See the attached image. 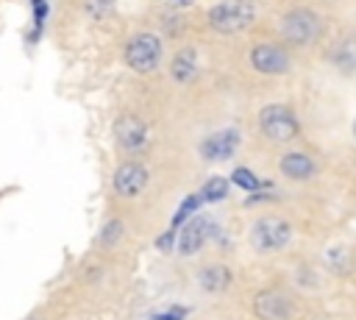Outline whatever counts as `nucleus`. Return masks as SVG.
<instances>
[{
    "mask_svg": "<svg viewBox=\"0 0 356 320\" xmlns=\"http://www.w3.org/2000/svg\"><path fill=\"white\" fill-rule=\"evenodd\" d=\"M278 33L286 45L292 47H312L317 39H323L325 33V19L320 11L314 8H306V6H298V8H289L281 22H278Z\"/></svg>",
    "mask_w": 356,
    "mask_h": 320,
    "instance_id": "nucleus-1",
    "label": "nucleus"
},
{
    "mask_svg": "<svg viewBox=\"0 0 356 320\" xmlns=\"http://www.w3.org/2000/svg\"><path fill=\"white\" fill-rule=\"evenodd\" d=\"M259 17V6L253 0H222L206 11V22L217 33H242Z\"/></svg>",
    "mask_w": 356,
    "mask_h": 320,
    "instance_id": "nucleus-2",
    "label": "nucleus"
},
{
    "mask_svg": "<svg viewBox=\"0 0 356 320\" xmlns=\"http://www.w3.org/2000/svg\"><path fill=\"white\" fill-rule=\"evenodd\" d=\"M259 131L270 142H292L300 136V120L286 103H267L259 111Z\"/></svg>",
    "mask_w": 356,
    "mask_h": 320,
    "instance_id": "nucleus-3",
    "label": "nucleus"
},
{
    "mask_svg": "<svg viewBox=\"0 0 356 320\" xmlns=\"http://www.w3.org/2000/svg\"><path fill=\"white\" fill-rule=\"evenodd\" d=\"M289 239H292V225H289V220H284L278 214H264L250 228V245L259 253H275V250L286 248Z\"/></svg>",
    "mask_w": 356,
    "mask_h": 320,
    "instance_id": "nucleus-4",
    "label": "nucleus"
},
{
    "mask_svg": "<svg viewBox=\"0 0 356 320\" xmlns=\"http://www.w3.org/2000/svg\"><path fill=\"white\" fill-rule=\"evenodd\" d=\"M122 58L134 72H153L161 64V39L156 33H150V31L134 33L128 39V45H125Z\"/></svg>",
    "mask_w": 356,
    "mask_h": 320,
    "instance_id": "nucleus-5",
    "label": "nucleus"
},
{
    "mask_svg": "<svg viewBox=\"0 0 356 320\" xmlns=\"http://www.w3.org/2000/svg\"><path fill=\"white\" fill-rule=\"evenodd\" d=\"M250 67L261 75H284L289 67H292V58L286 53L284 45H275V42H259L250 47Z\"/></svg>",
    "mask_w": 356,
    "mask_h": 320,
    "instance_id": "nucleus-6",
    "label": "nucleus"
},
{
    "mask_svg": "<svg viewBox=\"0 0 356 320\" xmlns=\"http://www.w3.org/2000/svg\"><path fill=\"white\" fill-rule=\"evenodd\" d=\"M253 312L261 320H289L292 312H295V303L281 289H261L253 298Z\"/></svg>",
    "mask_w": 356,
    "mask_h": 320,
    "instance_id": "nucleus-7",
    "label": "nucleus"
},
{
    "mask_svg": "<svg viewBox=\"0 0 356 320\" xmlns=\"http://www.w3.org/2000/svg\"><path fill=\"white\" fill-rule=\"evenodd\" d=\"M147 186V170L139 161H122L114 173V192L120 198H136Z\"/></svg>",
    "mask_w": 356,
    "mask_h": 320,
    "instance_id": "nucleus-8",
    "label": "nucleus"
},
{
    "mask_svg": "<svg viewBox=\"0 0 356 320\" xmlns=\"http://www.w3.org/2000/svg\"><path fill=\"white\" fill-rule=\"evenodd\" d=\"M211 220L206 217V214H195L186 225H184V231L178 234V253H184V256H192V253H197L200 248H203V242H206V237L211 234Z\"/></svg>",
    "mask_w": 356,
    "mask_h": 320,
    "instance_id": "nucleus-9",
    "label": "nucleus"
},
{
    "mask_svg": "<svg viewBox=\"0 0 356 320\" xmlns=\"http://www.w3.org/2000/svg\"><path fill=\"white\" fill-rule=\"evenodd\" d=\"M239 147V131L236 128H225L220 134H211L203 145H200V156L209 161H225L236 153Z\"/></svg>",
    "mask_w": 356,
    "mask_h": 320,
    "instance_id": "nucleus-10",
    "label": "nucleus"
},
{
    "mask_svg": "<svg viewBox=\"0 0 356 320\" xmlns=\"http://www.w3.org/2000/svg\"><path fill=\"white\" fill-rule=\"evenodd\" d=\"M278 170H281V175L289 178V181H309V178H314V173H317V161H314L309 153H303V150H289V153L281 156Z\"/></svg>",
    "mask_w": 356,
    "mask_h": 320,
    "instance_id": "nucleus-11",
    "label": "nucleus"
},
{
    "mask_svg": "<svg viewBox=\"0 0 356 320\" xmlns=\"http://www.w3.org/2000/svg\"><path fill=\"white\" fill-rule=\"evenodd\" d=\"M114 134H117V139H120V145L125 147V150H142L145 145H147V128H145V122L139 120V117H134V114H125V117H120L117 120V125H114Z\"/></svg>",
    "mask_w": 356,
    "mask_h": 320,
    "instance_id": "nucleus-12",
    "label": "nucleus"
},
{
    "mask_svg": "<svg viewBox=\"0 0 356 320\" xmlns=\"http://www.w3.org/2000/svg\"><path fill=\"white\" fill-rule=\"evenodd\" d=\"M331 64L342 72V75H353L356 72V33H342L334 47H331Z\"/></svg>",
    "mask_w": 356,
    "mask_h": 320,
    "instance_id": "nucleus-13",
    "label": "nucleus"
},
{
    "mask_svg": "<svg viewBox=\"0 0 356 320\" xmlns=\"http://www.w3.org/2000/svg\"><path fill=\"white\" fill-rule=\"evenodd\" d=\"M195 72H197V53H195L192 47L178 50V53L172 56V64H170V75H172V81H178V83H189V81L195 78Z\"/></svg>",
    "mask_w": 356,
    "mask_h": 320,
    "instance_id": "nucleus-14",
    "label": "nucleus"
},
{
    "mask_svg": "<svg viewBox=\"0 0 356 320\" xmlns=\"http://www.w3.org/2000/svg\"><path fill=\"white\" fill-rule=\"evenodd\" d=\"M200 287L206 289V292H222V289H228V284H231V270L225 267V264H211V267H206V270H200Z\"/></svg>",
    "mask_w": 356,
    "mask_h": 320,
    "instance_id": "nucleus-15",
    "label": "nucleus"
},
{
    "mask_svg": "<svg viewBox=\"0 0 356 320\" xmlns=\"http://www.w3.org/2000/svg\"><path fill=\"white\" fill-rule=\"evenodd\" d=\"M225 195H228V181H225V178H220V175L209 178V181L203 184V189H200L203 203H217V200H222Z\"/></svg>",
    "mask_w": 356,
    "mask_h": 320,
    "instance_id": "nucleus-16",
    "label": "nucleus"
},
{
    "mask_svg": "<svg viewBox=\"0 0 356 320\" xmlns=\"http://www.w3.org/2000/svg\"><path fill=\"white\" fill-rule=\"evenodd\" d=\"M200 203H203L200 192H197V195H189V198L175 209V214H172V228H175V225H181V223H186V220H189V214H195V211L200 209Z\"/></svg>",
    "mask_w": 356,
    "mask_h": 320,
    "instance_id": "nucleus-17",
    "label": "nucleus"
},
{
    "mask_svg": "<svg viewBox=\"0 0 356 320\" xmlns=\"http://www.w3.org/2000/svg\"><path fill=\"white\" fill-rule=\"evenodd\" d=\"M348 262H350V253H348L342 245H337V248H328V250H325V264H328L334 273H345V270L350 267Z\"/></svg>",
    "mask_w": 356,
    "mask_h": 320,
    "instance_id": "nucleus-18",
    "label": "nucleus"
},
{
    "mask_svg": "<svg viewBox=\"0 0 356 320\" xmlns=\"http://www.w3.org/2000/svg\"><path fill=\"white\" fill-rule=\"evenodd\" d=\"M231 181L236 184V186H242V189H248V192H256L259 186H261V181L248 170V167H236L234 173H231Z\"/></svg>",
    "mask_w": 356,
    "mask_h": 320,
    "instance_id": "nucleus-19",
    "label": "nucleus"
},
{
    "mask_svg": "<svg viewBox=\"0 0 356 320\" xmlns=\"http://www.w3.org/2000/svg\"><path fill=\"white\" fill-rule=\"evenodd\" d=\"M120 237H122V223H120V220H108V223L103 225V231H100V245H103V248L117 245Z\"/></svg>",
    "mask_w": 356,
    "mask_h": 320,
    "instance_id": "nucleus-20",
    "label": "nucleus"
},
{
    "mask_svg": "<svg viewBox=\"0 0 356 320\" xmlns=\"http://www.w3.org/2000/svg\"><path fill=\"white\" fill-rule=\"evenodd\" d=\"M111 3H114V0H86V3H83V11H86L89 17H95V19H100V17H106V11H108Z\"/></svg>",
    "mask_w": 356,
    "mask_h": 320,
    "instance_id": "nucleus-21",
    "label": "nucleus"
},
{
    "mask_svg": "<svg viewBox=\"0 0 356 320\" xmlns=\"http://www.w3.org/2000/svg\"><path fill=\"white\" fill-rule=\"evenodd\" d=\"M184 317H186V309H167L156 314V320H184Z\"/></svg>",
    "mask_w": 356,
    "mask_h": 320,
    "instance_id": "nucleus-22",
    "label": "nucleus"
},
{
    "mask_svg": "<svg viewBox=\"0 0 356 320\" xmlns=\"http://www.w3.org/2000/svg\"><path fill=\"white\" fill-rule=\"evenodd\" d=\"M161 3H167V6H172V8H186V6H192L195 0H161Z\"/></svg>",
    "mask_w": 356,
    "mask_h": 320,
    "instance_id": "nucleus-23",
    "label": "nucleus"
},
{
    "mask_svg": "<svg viewBox=\"0 0 356 320\" xmlns=\"http://www.w3.org/2000/svg\"><path fill=\"white\" fill-rule=\"evenodd\" d=\"M170 239H172V237H170V234H164V237L159 239V245H161V248H170Z\"/></svg>",
    "mask_w": 356,
    "mask_h": 320,
    "instance_id": "nucleus-24",
    "label": "nucleus"
},
{
    "mask_svg": "<svg viewBox=\"0 0 356 320\" xmlns=\"http://www.w3.org/2000/svg\"><path fill=\"white\" fill-rule=\"evenodd\" d=\"M353 136H356V122H353Z\"/></svg>",
    "mask_w": 356,
    "mask_h": 320,
    "instance_id": "nucleus-25",
    "label": "nucleus"
}]
</instances>
